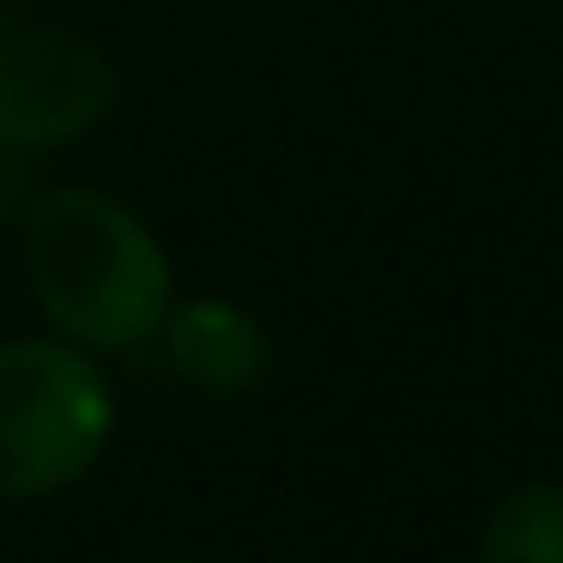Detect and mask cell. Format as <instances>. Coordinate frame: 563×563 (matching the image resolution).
<instances>
[{
	"mask_svg": "<svg viewBox=\"0 0 563 563\" xmlns=\"http://www.w3.org/2000/svg\"><path fill=\"white\" fill-rule=\"evenodd\" d=\"M158 333H164V352H170L176 376L207 394H243L267 376V357H273L267 328L243 303L195 297V303L170 309Z\"/></svg>",
	"mask_w": 563,
	"mask_h": 563,
	"instance_id": "277c9868",
	"label": "cell"
},
{
	"mask_svg": "<svg viewBox=\"0 0 563 563\" xmlns=\"http://www.w3.org/2000/svg\"><path fill=\"white\" fill-rule=\"evenodd\" d=\"M115 110V62L74 25H31L0 43V140L19 152L67 146Z\"/></svg>",
	"mask_w": 563,
	"mask_h": 563,
	"instance_id": "3957f363",
	"label": "cell"
},
{
	"mask_svg": "<svg viewBox=\"0 0 563 563\" xmlns=\"http://www.w3.org/2000/svg\"><path fill=\"white\" fill-rule=\"evenodd\" d=\"M158 563H200V558H158Z\"/></svg>",
	"mask_w": 563,
	"mask_h": 563,
	"instance_id": "52a82bcc",
	"label": "cell"
},
{
	"mask_svg": "<svg viewBox=\"0 0 563 563\" xmlns=\"http://www.w3.org/2000/svg\"><path fill=\"white\" fill-rule=\"evenodd\" d=\"M115 424L110 382L74 340L0 345V503L74 485Z\"/></svg>",
	"mask_w": 563,
	"mask_h": 563,
	"instance_id": "7a4b0ae2",
	"label": "cell"
},
{
	"mask_svg": "<svg viewBox=\"0 0 563 563\" xmlns=\"http://www.w3.org/2000/svg\"><path fill=\"white\" fill-rule=\"evenodd\" d=\"M19 261L37 309L86 352H134L176 309L164 243L103 188H55L19 212Z\"/></svg>",
	"mask_w": 563,
	"mask_h": 563,
	"instance_id": "6da1fadb",
	"label": "cell"
},
{
	"mask_svg": "<svg viewBox=\"0 0 563 563\" xmlns=\"http://www.w3.org/2000/svg\"><path fill=\"white\" fill-rule=\"evenodd\" d=\"M478 563H563V485H521L490 509Z\"/></svg>",
	"mask_w": 563,
	"mask_h": 563,
	"instance_id": "5b68a950",
	"label": "cell"
},
{
	"mask_svg": "<svg viewBox=\"0 0 563 563\" xmlns=\"http://www.w3.org/2000/svg\"><path fill=\"white\" fill-rule=\"evenodd\" d=\"M31 207V170H25V152L0 140V219H19Z\"/></svg>",
	"mask_w": 563,
	"mask_h": 563,
	"instance_id": "8992f818",
	"label": "cell"
}]
</instances>
